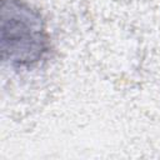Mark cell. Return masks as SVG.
Returning <instances> with one entry per match:
<instances>
[{
    "label": "cell",
    "instance_id": "1",
    "mask_svg": "<svg viewBox=\"0 0 160 160\" xmlns=\"http://www.w3.org/2000/svg\"><path fill=\"white\" fill-rule=\"evenodd\" d=\"M41 15L20 0L1 2V55L12 65H31L48 50Z\"/></svg>",
    "mask_w": 160,
    "mask_h": 160
}]
</instances>
